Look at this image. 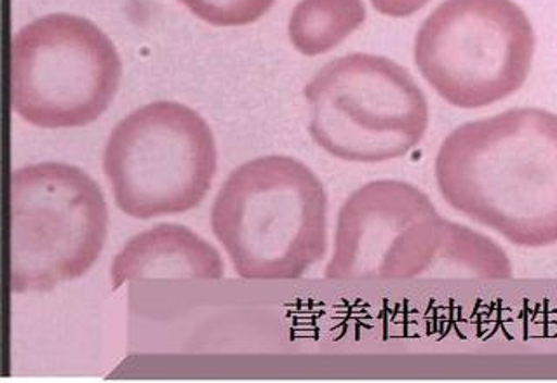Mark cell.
Segmentation results:
<instances>
[{
  "mask_svg": "<svg viewBox=\"0 0 557 383\" xmlns=\"http://www.w3.org/2000/svg\"><path fill=\"white\" fill-rule=\"evenodd\" d=\"M435 182L455 211L519 248L557 244V115L512 109L453 129Z\"/></svg>",
  "mask_w": 557,
  "mask_h": 383,
  "instance_id": "1",
  "label": "cell"
},
{
  "mask_svg": "<svg viewBox=\"0 0 557 383\" xmlns=\"http://www.w3.org/2000/svg\"><path fill=\"white\" fill-rule=\"evenodd\" d=\"M512 263L486 235L441 217L411 183L376 180L339 208L330 281L510 279Z\"/></svg>",
  "mask_w": 557,
  "mask_h": 383,
  "instance_id": "2",
  "label": "cell"
},
{
  "mask_svg": "<svg viewBox=\"0 0 557 383\" xmlns=\"http://www.w3.org/2000/svg\"><path fill=\"white\" fill-rule=\"evenodd\" d=\"M211 226L239 277L295 281L326 255V190L295 157H257L228 174Z\"/></svg>",
  "mask_w": 557,
  "mask_h": 383,
  "instance_id": "3",
  "label": "cell"
},
{
  "mask_svg": "<svg viewBox=\"0 0 557 383\" xmlns=\"http://www.w3.org/2000/svg\"><path fill=\"white\" fill-rule=\"evenodd\" d=\"M309 133L330 156L385 162L411 152L429 127L422 87L396 61L352 52L322 66L304 89Z\"/></svg>",
  "mask_w": 557,
  "mask_h": 383,
  "instance_id": "4",
  "label": "cell"
},
{
  "mask_svg": "<svg viewBox=\"0 0 557 383\" xmlns=\"http://www.w3.org/2000/svg\"><path fill=\"white\" fill-rule=\"evenodd\" d=\"M11 292L48 293L92 269L109 234L100 185L63 162L11 174Z\"/></svg>",
  "mask_w": 557,
  "mask_h": 383,
  "instance_id": "5",
  "label": "cell"
},
{
  "mask_svg": "<svg viewBox=\"0 0 557 383\" xmlns=\"http://www.w3.org/2000/svg\"><path fill=\"white\" fill-rule=\"evenodd\" d=\"M530 17L513 0H444L414 39L426 84L458 109H484L521 89L535 57Z\"/></svg>",
  "mask_w": 557,
  "mask_h": 383,
  "instance_id": "6",
  "label": "cell"
},
{
  "mask_svg": "<svg viewBox=\"0 0 557 383\" xmlns=\"http://www.w3.org/2000/svg\"><path fill=\"white\" fill-rule=\"evenodd\" d=\"M216 165L213 131L178 101H153L131 112L104 145L103 171L115 205L138 220L196 209Z\"/></svg>",
  "mask_w": 557,
  "mask_h": 383,
  "instance_id": "7",
  "label": "cell"
},
{
  "mask_svg": "<svg viewBox=\"0 0 557 383\" xmlns=\"http://www.w3.org/2000/svg\"><path fill=\"white\" fill-rule=\"evenodd\" d=\"M121 75L112 40L83 16L39 17L20 28L11 44V104L35 127L91 124L109 109Z\"/></svg>",
  "mask_w": 557,
  "mask_h": 383,
  "instance_id": "8",
  "label": "cell"
},
{
  "mask_svg": "<svg viewBox=\"0 0 557 383\" xmlns=\"http://www.w3.org/2000/svg\"><path fill=\"white\" fill-rule=\"evenodd\" d=\"M223 274L225 267L213 244L178 223H161L131 237L110 267L113 289L135 279L218 281Z\"/></svg>",
  "mask_w": 557,
  "mask_h": 383,
  "instance_id": "9",
  "label": "cell"
},
{
  "mask_svg": "<svg viewBox=\"0 0 557 383\" xmlns=\"http://www.w3.org/2000/svg\"><path fill=\"white\" fill-rule=\"evenodd\" d=\"M364 22L362 0H300L289 16L287 35L304 57H321L338 48Z\"/></svg>",
  "mask_w": 557,
  "mask_h": 383,
  "instance_id": "10",
  "label": "cell"
},
{
  "mask_svg": "<svg viewBox=\"0 0 557 383\" xmlns=\"http://www.w3.org/2000/svg\"><path fill=\"white\" fill-rule=\"evenodd\" d=\"M191 14L213 26H246L269 13L275 0H180Z\"/></svg>",
  "mask_w": 557,
  "mask_h": 383,
  "instance_id": "11",
  "label": "cell"
},
{
  "mask_svg": "<svg viewBox=\"0 0 557 383\" xmlns=\"http://www.w3.org/2000/svg\"><path fill=\"white\" fill-rule=\"evenodd\" d=\"M431 0H371L380 14L391 17H408L425 8Z\"/></svg>",
  "mask_w": 557,
  "mask_h": 383,
  "instance_id": "12",
  "label": "cell"
}]
</instances>
